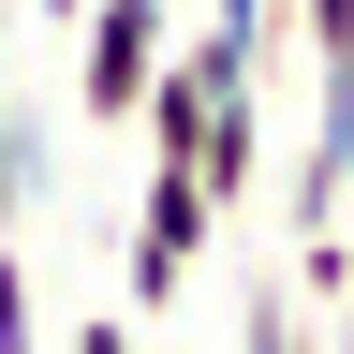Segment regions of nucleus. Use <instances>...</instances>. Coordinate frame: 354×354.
Instances as JSON below:
<instances>
[{"label": "nucleus", "mask_w": 354, "mask_h": 354, "mask_svg": "<svg viewBox=\"0 0 354 354\" xmlns=\"http://www.w3.org/2000/svg\"><path fill=\"white\" fill-rule=\"evenodd\" d=\"M236 354H325V325L295 310V281H251V310H236Z\"/></svg>", "instance_id": "5"}, {"label": "nucleus", "mask_w": 354, "mask_h": 354, "mask_svg": "<svg viewBox=\"0 0 354 354\" xmlns=\"http://www.w3.org/2000/svg\"><path fill=\"white\" fill-rule=\"evenodd\" d=\"M30 192H44V133H30V104H15V74H0V236L30 221Z\"/></svg>", "instance_id": "4"}, {"label": "nucleus", "mask_w": 354, "mask_h": 354, "mask_svg": "<svg viewBox=\"0 0 354 354\" xmlns=\"http://www.w3.org/2000/svg\"><path fill=\"white\" fill-rule=\"evenodd\" d=\"M192 177H207V207H221V221L266 192V74H236V88L207 104V148H192Z\"/></svg>", "instance_id": "3"}, {"label": "nucleus", "mask_w": 354, "mask_h": 354, "mask_svg": "<svg viewBox=\"0 0 354 354\" xmlns=\"http://www.w3.org/2000/svg\"><path fill=\"white\" fill-rule=\"evenodd\" d=\"M162 44H177V0H88V15H74V118L88 133H133Z\"/></svg>", "instance_id": "1"}, {"label": "nucleus", "mask_w": 354, "mask_h": 354, "mask_svg": "<svg viewBox=\"0 0 354 354\" xmlns=\"http://www.w3.org/2000/svg\"><path fill=\"white\" fill-rule=\"evenodd\" d=\"M0 354H44V325H30V251L0 236Z\"/></svg>", "instance_id": "7"}, {"label": "nucleus", "mask_w": 354, "mask_h": 354, "mask_svg": "<svg viewBox=\"0 0 354 354\" xmlns=\"http://www.w3.org/2000/svg\"><path fill=\"white\" fill-rule=\"evenodd\" d=\"M325 354H354V295H339V310H325Z\"/></svg>", "instance_id": "9"}, {"label": "nucleus", "mask_w": 354, "mask_h": 354, "mask_svg": "<svg viewBox=\"0 0 354 354\" xmlns=\"http://www.w3.org/2000/svg\"><path fill=\"white\" fill-rule=\"evenodd\" d=\"M59 354H148V325L133 310H88V325H59Z\"/></svg>", "instance_id": "8"}, {"label": "nucleus", "mask_w": 354, "mask_h": 354, "mask_svg": "<svg viewBox=\"0 0 354 354\" xmlns=\"http://www.w3.org/2000/svg\"><path fill=\"white\" fill-rule=\"evenodd\" d=\"M281 30L310 44V74H325V59H339V44H354V0H281Z\"/></svg>", "instance_id": "6"}, {"label": "nucleus", "mask_w": 354, "mask_h": 354, "mask_svg": "<svg viewBox=\"0 0 354 354\" xmlns=\"http://www.w3.org/2000/svg\"><path fill=\"white\" fill-rule=\"evenodd\" d=\"M207 236H221L207 177H192V162H148V192H133V236H118V281H133V310H148V325H162L177 295H192Z\"/></svg>", "instance_id": "2"}, {"label": "nucleus", "mask_w": 354, "mask_h": 354, "mask_svg": "<svg viewBox=\"0 0 354 354\" xmlns=\"http://www.w3.org/2000/svg\"><path fill=\"white\" fill-rule=\"evenodd\" d=\"M30 15H44V30H74V15H88V0H30Z\"/></svg>", "instance_id": "10"}]
</instances>
